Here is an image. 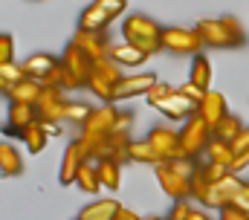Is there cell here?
Here are the masks:
<instances>
[{
    "mask_svg": "<svg viewBox=\"0 0 249 220\" xmlns=\"http://www.w3.org/2000/svg\"><path fill=\"white\" fill-rule=\"evenodd\" d=\"M197 35L203 38V47H214V50H235L247 44V32L238 23V18L223 15V18H206L197 20Z\"/></svg>",
    "mask_w": 249,
    "mask_h": 220,
    "instance_id": "1",
    "label": "cell"
},
{
    "mask_svg": "<svg viewBox=\"0 0 249 220\" xmlns=\"http://www.w3.org/2000/svg\"><path fill=\"white\" fill-rule=\"evenodd\" d=\"M162 29L157 20H151L148 15L136 12V15H127L122 20V35H124V44H133L139 53L145 55H154L162 50Z\"/></svg>",
    "mask_w": 249,
    "mask_h": 220,
    "instance_id": "2",
    "label": "cell"
},
{
    "mask_svg": "<svg viewBox=\"0 0 249 220\" xmlns=\"http://www.w3.org/2000/svg\"><path fill=\"white\" fill-rule=\"evenodd\" d=\"M212 139H214V128L206 119H200L197 113L188 119L183 125V130H180V145H183V154L188 160L206 157V148L212 145Z\"/></svg>",
    "mask_w": 249,
    "mask_h": 220,
    "instance_id": "3",
    "label": "cell"
},
{
    "mask_svg": "<svg viewBox=\"0 0 249 220\" xmlns=\"http://www.w3.org/2000/svg\"><path fill=\"white\" fill-rule=\"evenodd\" d=\"M122 78H124L122 67H119L113 58H102V61H96V67H93V78H90L87 90H93L105 105H107V102L113 105V90L119 87Z\"/></svg>",
    "mask_w": 249,
    "mask_h": 220,
    "instance_id": "4",
    "label": "cell"
},
{
    "mask_svg": "<svg viewBox=\"0 0 249 220\" xmlns=\"http://www.w3.org/2000/svg\"><path fill=\"white\" fill-rule=\"evenodd\" d=\"M124 12V0H96L90 3L81 18H78V29H90V32H107V23L116 20Z\"/></svg>",
    "mask_w": 249,
    "mask_h": 220,
    "instance_id": "5",
    "label": "cell"
},
{
    "mask_svg": "<svg viewBox=\"0 0 249 220\" xmlns=\"http://www.w3.org/2000/svg\"><path fill=\"white\" fill-rule=\"evenodd\" d=\"M160 41H162V50L174 55H188V58L200 55L203 50V38L197 35V29H183V26H165Z\"/></svg>",
    "mask_w": 249,
    "mask_h": 220,
    "instance_id": "6",
    "label": "cell"
},
{
    "mask_svg": "<svg viewBox=\"0 0 249 220\" xmlns=\"http://www.w3.org/2000/svg\"><path fill=\"white\" fill-rule=\"evenodd\" d=\"M145 139L154 145V151L162 157V163H174V160H183L186 157L183 154V145H180V130H174V128L157 125V128H151V133Z\"/></svg>",
    "mask_w": 249,
    "mask_h": 220,
    "instance_id": "7",
    "label": "cell"
},
{
    "mask_svg": "<svg viewBox=\"0 0 249 220\" xmlns=\"http://www.w3.org/2000/svg\"><path fill=\"white\" fill-rule=\"evenodd\" d=\"M157 183H160V188H162L174 203L191 197V180H188L186 174H180L171 163L157 165Z\"/></svg>",
    "mask_w": 249,
    "mask_h": 220,
    "instance_id": "8",
    "label": "cell"
},
{
    "mask_svg": "<svg viewBox=\"0 0 249 220\" xmlns=\"http://www.w3.org/2000/svg\"><path fill=\"white\" fill-rule=\"evenodd\" d=\"M67 105H70V99L64 96V90H58V87H47V84H44V93H41V99H38V105H35L38 122H53V125L64 122Z\"/></svg>",
    "mask_w": 249,
    "mask_h": 220,
    "instance_id": "9",
    "label": "cell"
},
{
    "mask_svg": "<svg viewBox=\"0 0 249 220\" xmlns=\"http://www.w3.org/2000/svg\"><path fill=\"white\" fill-rule=\"evenodd\" d=\"M241 185L244 183L238 180V174H229L226 180L212 183L209 185V194L203 200V209H226V206H232L235 197H238V191H241Z\"/></svg>",
    "mask_w": 249,
    "mask_h": 220,
    "instance_id": "10",
    "label": "cell"
},
{
    "mask_svg": "<svg viewBox=\"0 0 249 220\" xmlns=\"http://www.w3.org/2000/svg\"><path fill=\"white\" fill-rule=\"evenodd\" d=\"M157 75L154 73H136V75H124L119 81V87L113 90V105L124 102V99H136V96H148L157 87Z\"/></svg>",
    "mask_w": 249,
    "mask_h": 220,
    "instance_id": "11",
    "label": "cell"
},
{
    "mask_svg": "<svg viewBox=\"0 0 249 220\" xmlns=\"http://www.w3.org/2000/svg\"><path fill=\"white\" fill-rule=\"evenodd\" d=\"M119 110L116 105H99V108H93V113L87 116V122H84V128H81V133H99V136H110L113 130H116V125H119Z\"/></svg>",
    "mask_w": 249,
    "mask_h": 220,
    "instance_id": "12",
    "label": "cell"
},
{
    "mask_svg": "<svg viewBox=\"0 0 249 220\" xmlns=\"http://www.w3.org/2000/svg\"><path fill=\"white\" fill-rule=\"evenodd\" d=\"M61 61L70 67V73L81 81V87H87L90 84V78H93V67H96V61L90 58V55L84 53L81 47H75L72 41L67 44V50H64V55H61Z\"/></svg>",
    "mask_w": 249,
    "mask_h": 220,
    "instance_id": "13",
    "label": "cell"
},
{
    "mask_svg": "<svg viewBox=\"0 0 249 220\" xmlns=\"http://www.w3.org/2000/svg\"><path fill=\"white\" fill-rule=\"evenodd\" d=\"M72 44L75 47H81L84 53L90 55L93 61H102V58H110V38H107V32H90V29H78L75 35H72Z\"/></svg>",
    "mask_w": 249,
    "mask_h": 220,
    "instance_id": "14",
    "label": "cell"
},
{
    "mask_svg": "<svg viewBox=\"0 0 249 220\" xmlns=\"http://www.w3.org/2000/svg\"><path fill=\"white\" fill-rule=\"evenodd\" d=\"M38 122V113L32 105H18V102H9V113H6V136H23V130L29 125Z\"/></svg>",
    "mask_w": 249,
    "mask_h": 220,
    "instance_id": "15",
    "label": "cell"
},
{
    "mask_svg": "<svg viewBox=\"0 0 249 220\" xmlns=\"http://www.w3.org/2000/svg\"><path fill=\"white\" fill-rule=\"evenodd\" d=\"M157 110L165 116V119H174V122H188L194 113H197V105L194 102H188L186 96L180 93V87H177V93L174 96H168V99H162Z\"/></svg>",
    "mask_w": 249,
    "mask_h": 220,
    "instance_id": "16",
    "label": "cell"
},
{
    "mask_svg": "<svg viewBox=\"0 0 249 220\" xmlns=\"http://www.w3.org/2000/svg\"><path fill=\"white\" fill-rule=\"evenodd\" d=\"M61 64V58H55V55H47V53H38V55H29L20 67H23V73H26V78H32V81H47L50 75H53V70Z\"/></svg>",
    "mask_w": 249,
    "mask_h": 220,
    "instance_id": "17",
    "label": "cell"
},
{
    "mask_svg": "<svg viewBox=\"0 0 249 220\" xmlns=\"http://www.w3.org/2000/svg\"><path fill=\"white\" fill-rule=\"evenodd\" d=\"M197 116H200V119H206L212 128H217V125L229 116L226 99H223L217 90H209V93H206V99H203V102H200V108H197Z\"/></svg>",
    "mask_w": 249,
    "mask_h": 220,
    "instance_id": "18",
    "label": "cell"
},
{
    "mask_svg": "<svg viewBox=\"0 0 249 220\" xmlns=\"http://www.w3.org/2000/svg\"><path fill=\"white\" fill-rule=\"evenodd\" d=\"M81 165H84V157H81L78 142H70L61 157V165H58V183L61 185H72L75 177H78V171H81Z\"/></svg>",
    "mask_w": 249,
    "mask_h": 220,
    "instance_id": "19",
    "label": "cell"
},
{
    "mask_svg": "<svg viewBox=\"0 0 249 220\" xmlns=\"http://www.w3.org/2000/svg\"><path fill=\"white\" fill-rule=\"evenodd\" d=\"M41 93H44V84H41V81H32V78H23L20 84H15V87L3 90V96H6L9 102H18V105H32V108L38 105Z\"/></svg>",
    "mask_w": 249,
    "mask_h": 220,
    "instance_id": "20",
    "label": "cell"
},
{
    "mask_svg": "<svg viewBox=\"0 0 249 220\" xmlns=\"http://www.w3.org/2000/svg\"><path fill=\"white\" fill-rule=\"evenodd\" d=\"M119 209H122V206H119L116 200H93L90 206L81 209L78 220H116Z\"/></svg>",
    "mask_w": 249,
    "mask_h": 220,
    "instance_id": "21",
    "label": "cell"
},
{
    "mask_svg": "<svg viewBox=\"0 0 249 220\" xmlns=\"http://www.w3.org/2000/svg\"><path fill=\"white\" fill-rule=\"evenodd\" d=\"M188 81L191 84H197L200 90H206L209 93V87H212V64H209V58L200 53L191 58V73H188Z\"/></svg>",
    "mask_w": 249,
    "mask_h": 220,
    "instance_id": "22",
    "label": "cell"
},
{
    "mask_svg": "<svg viewBox=\"0 0 249 220\" xmlns=\"http://www.w3.org/2000/svg\"><path fill=\"white\" fill-rule=\"evenodd\" d=\"M110 58L119 64V67H142L148 61V55L139 53L133 44H113L110 47Z\"/></svg>",
    "mask_w": 249,
    "mask_h": 220,
    "instance_id": "23",
    "label": "cell"
},
{
    "mask_svg": "<svg viewBox=\"0 0 249 220\" xmlns=\"http://www.w3.org/2000/svg\"><path fill=\"white\" fill-rule=\"evenodd\" d=\"M0 171H3V177H18V174H23V160H20V154L12 148V142H0Z\"/></svg>",
    "mask_w": 249,
    "mask_h": 220,
    "instance_id": "24",
    "label": "cell"
},
{
    "mask_svg": "<svg viewBox=\"0 0 249 220\" xmlns=\"http://www.w3.org/2000/svg\"><path fill=\"white\" fill-rule=\"evenodd\" d=\"M75 185H78L84 194H99V191L105 188L102 180H99V168H96V163L81 165V171H78V177H75Z\"/></svg>",
    "mask_w": 249,
    "mask_h": 220,
    "instance_id": "25",
    "label": "cell"
},
{
    "mask_svg": "<svg viewBox=\"0 0 249 220\" xmlns=\"http://www.w3.org/2000/svg\"><path fill=\"white\" fill-rule=\"evenodd\" d=\"M23 145H26V151L29 154H41L44 148H47V142H50V133H47V128L41 125V122H35V125H29L26 130H23Z\"/></svg>",
    "mask_w": 249,
    "mask_h": 220,
    "instance_id": "26",
    "label": "cell"
},
{
    "mask_svg": "<svg viewBox=\"0 0 249 220\" xmlns=\"http://www.w3.org/2000/svg\"><path fill=\"white\" fill-rule=\"evenodd\" d=\"M130 160L133 163H148V165H162V157L154 151V145L148 142V139H133L130 142Z\"/></svg>",
    "mask_w": 249,
    "mask_h": 220,
    "instance_id": "27",
    "label": "cell"
},
{
    "mask_svg": "<svg viewBox=\"0 0 249 220\" xmlns=\"http://www.w3.org/2000/svg\"><path fill=\"white\" fill-rule=\"evenodd\" d=\"M244 128H247V125H244L235 113H229V116L214 128V139H220V142H229V145H232V142L244 133Z\"/></svg>",
    "mask_w": 249,
    "mask_h": 220,
    "instance_id": "28",
    "label": "cell"
},
{
    "mask_svg": "<svg viewBox=\"0 0 249 220\" xmlns=\"http://www.w3.org/2000/svg\"><path fill=\"white\" fill-rule=\"evenodd\" d=\"M96 168H99V180H102L105 188L116 191V188L122 185V165L119 163H113V160H102V163H96Z\"/></svg>",
    "mask_w": 249,
    "mask_h": 220,
    "instance_id": "29",
    "label": "cell"
},
{
    "mask_svg": "<svg viewBox=\"0 0 249 220\" xmlns=\"http://www.w3.org/2000/svg\"><path fill=\"white\" fill-rule=\"evenodd\" d=\"M44 84H47V87H58V90H64V93H67V90H75V87H81V81H78V78L70 73V67H67L64 61L55 67V70H53V75H50Z\"/></svg>",
    "mask_w": 249,
    "mask_h": 220,
    "instance_id": "30",
    "label": "cell"
},
{
    "mask_svg": "<svg viewBox=\"0 0 249 220\" xmlns=\"http://www.w3.org/2000/svg\"><path fill=\"white\" fill-rule=\"evenodd\" d=\"M235 160V151L229 142H220V139H212V145L206 148V160L203 163H217V165H232Z\"/></svg>",
    "mask_w": 249,
    "mask_h": 220,
    "instance_id": "31",
    "label": "cell"
},
{
    "mask_svg": "<svg viewBox=\"0 0 249 220\" xmlns=\"http://www.w3.org/2000/svg\"><path fill=\"white\" fill-rule=\"evenodd\" d=\"M23 78H26V73L20 64H0V90H9V87L20 84Z\"/></svg>",
    "mask_w": 249,
    "mask_h": 220,
    "instance_id": "32",
    "label": "cell"
},
{
    "mask_svg": "<svg viewBox=\"0 0 249 220\" xmlns=\"http://www.w3.org/2000/svg\"><path fill=\"white\" fill-rule=\"evenodd\" d=\"M90 113H93L90 105H84V102H70V105H67V113H64V122H72V125H81V128H84V122H87Z\"/></svg>",
    "mask_w": 249,
    "mask_h": 220,
    "instance_id": "33",
    "label": "cell"
},
{
    "mask_svg": "<svg viewBox=\"0 0 249 220\" xmlns=\"http://www.w3.org/2000/svg\"><path fill=\"white\" fill-rule=\"evenodd\" d=\"M174 93H177V87H174V84H165V81H160V84H157V87H154V90H151L145 99H148V105H151V108H157L162 99H168V96H174Z\"/></svg>",
    "mask_w": 249,
    "mask_h": 220,
    "instance_id": "34",
    "label": "cell"
},
{
    "mask_svg": "<svg viewBox=\"0 0 249 220\" xmlns=\"http://www.w3.org/2000/svg\"><path fill=\"white\" fill-rule=\"evenodd\" d=\"M0 64H15V38L9 32L0 35Z\"/></svg>",
    "mask_w": 249,
    "mask_h": 220,
    "instance_id": "35",
    "label": "cell"
},
{
    "mask_svg": "<svg viewBox=\"0 0 249 220\" xmlns=\"http://www.w3.org/2000/svg\"><path fill=\"white\" fill-rule=\"evenodd\" d=\"M180 93H183V96H186L188 102H194V105H197V108H200V102H203V99H206V90H200V87H197V84H191V81H186V84H183V87H180Z\"/></svg>",
    "mask_w": 249,
    "mask_h": 220,
    "instance_id": "36",
    "label": "cell"
},
{
    "mask_svg": "<svg viewBox=\"0 0 249 220\" xmlns=\"http://www.w3.org/2000/svg\"><path fill=\"white\" fill-rule=\"evenodd\" d=\"M191 212H194V206H191L188 200H177V203L171 206V218L168 220H188L191 218Z\"/></svg>",
    "mask_w": 249,
    "mask_h": 220,
    "instance_id": "37",
    "label": "cell"
},
{
    "mask_svg": "<svg viewBox=\"0 0 249 220\" xmlns=\"http://www.w3.org/2000/svg\"><path fill=\"white\" fill-rule=\"evenodd\" d=\"M232 206H238L241 212H247V215H249V183L241 185V191H238V197H235V203H232Z\"/></svg>",
    "mask_w": 249,
    "mask_h": 220,
    "instance_id": "38",
    "label": "cell"
},
{
    "mask_svg": "<svg viewBox=\"0 0 249 220\" xmlns=\"http://www.w3.org/2000/svg\"><path fill=\"white\" fill-rule=\"evenodd\" d=\"M220 220H249V215L241 212L238 206H226V209H220Z\"/></svg>",
    "mask_w": 249,
    "mask_h": 220,
    "instance_id": "39",
    "label": "cell"
},
{
    "mask_svg": "<svg viewBox=\"0 0 249 220\" xmlns=\"http://www.w3.org/2000/svg\"><path fill=\"white\" fill-rule=\"evenodd\" d=\"M232 151H235V157H238V154H244V151H249V125L244 128V133L232 142Z\"/></svg>",
    "mask_w": 249,
    "mask_h": 220,
    "instance_id": "40",
    "label": "cell"
},
{
    "mask_svg": "<svg viewBox=\"0 0 249 220\" xmlns=\"http://www.w3.org/2000/svg\"><path fill=\"white\" fill-rule=\"evenodd\" d=\"M244 168H249V151H244V154H238V157L232 160V165H229V171H232V174H241Z\"/></svg>",
    "mask_w": 249,
    "mask_h": 220,
    "instance_id": "41",
    "label": "cell"
},
{
    "mask_svg": "<svg viewBox=\"0 0 249 220\" xmlns=\"http://www.w3.org/2000/svg\"><path fill=\"white\" fill-rule=\"evenodd\" d=\"M116 220H142L139 218V215H136V212H130V209H119V215H116Z\"/></svg>",
    "mask_w": 249,
    "mask_h": 220,
    "instance_id": "42",
    "label": "cell"
},
{
    "mask_svg": "<svg viewBox=\"0 0 249 220\" xmlns=\"http://www.w3.org/2000/svg\"><path fill=\"white\" fill-rule=\"evenodd\" d=\"M188 220H212V218H209V212H206V209H194Z\"/></svg>",
    "mask_w": 249,
    "mask_h": 220,
    "instance_id": "43",
    "label": "cell"
},
{
    "mask_svg": "<svg viewBox=\"0 0 249 220\" xmlns=\"http://www.w3.org/2000/svg\"><path fill=\"white\" fill-rule=\"evenodd\" d=\"M145 220H168V218H145Z\"/></svg>",
    "mask_w": 249,
    "mask_h": 220,
    "instance_id": "44",
    "label": "cell"
},
{
    "mask_svg": "<svg viewBox=\"0 0 249 220\" xmlns=\"http://www.w3.org/2000/svg\"><path fill=\"white\" fill-rule=\"evenodd\" d=\"M75 220H78V218H75Z\"/></svg>",
    "mask_w": 249,
    "mask_h": 220,
    "instance_id": "45",
    "label": "cell"
}]
</instances>
